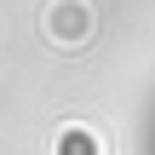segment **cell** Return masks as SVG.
<instances>
[{"instance_id": "obj_2", "label": "cell", "mask_w": 155, "mask_h": 155, "mask_svg": "<svg viewBox=\"0 0 155 155\" xmlns=\"http://www.w3.org/2000/svg\"><path fill=\"white\" fill-rule=\"evenodd\" d=\"M52 155H104V132L86 121H63L52 132Z\"/></svg>"}, {"instance_id": "obj_1", "label": "cell", "mask_w": 155, "mask_h": 155, "mask_svg": "<svg viewBox=\"0 0 155 155\" xmlns=\"http://www.w3.org/2000/svg\"><path fill=\"white\" fill-rule=\"evenodd\" d=\"M40 29H46V40H52L58 52H75V46H86V40H92L98 17H92V6H86V0H52V6H46V17H40Z\"/></svg>"}]
</instances>
